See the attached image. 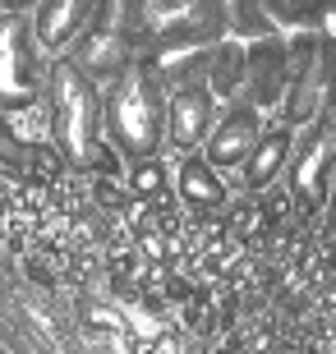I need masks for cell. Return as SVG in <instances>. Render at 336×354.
Masks as SVG:
<instances>
[{
	"instance_id": "obj_1",
	"label": "cell",
	"mask_w": 336,
	"mask_h": 354,
	"mask_svg": "<svg viewBox=\"0 0 336 354\" xmlns=\"http://www.w3.org/2000/svg\"><path fill=\"white\" fill-rule=\"evenodd\" d=\"M254 143H258V124H254V115L249 111H235V115L221 120V129L207 138V166L212 171H240L245 166V157L254 152Z\"/></svg>"
},
{
	"instance_id": "obj_3",
	"label": "cell",
	"mask_w": 336,
	"mask_h": 354,
	"mask_svg": "<svg viewBox=\"0 0 336 354\" xmlns=\"http://www.w3.org/2000/svg\"><path fill=\"white\" fill-rule=\"evenodd\" d=\"M175 189H180L184 207H194V212H217L221 203H226V184H221V175L212 171L203 157H184L180 161Z\"/></svg>"
},
{
	"instance_id": "obj_5",
	"label": "cell",
	"mask_w": 336,
	"mask_h": 354,
	"mask_svg": "<svg viewBox=\"0 0 336 354\" xmlns=\"http://www.w3.org/2000/svg\"><path fill=\"white\" fill-rule=\"evenodd\" d=\"M130 189H134V198H139V203H166V166H161V161H139V166H134L130 171Z\"/></svg>"
},
{
	"instance_id": "obj_2",
	"label": "cell",
	"mask_w": 336,
	"mask_h": 354,
	"mask_svg": "<svg viewBox=\"0 0 336 354\" xmlns=\"http://www.w3.org/2000/svg\"><path fill=\"white\" fill-rule=\"evenodd\" d=\"M212 129V97L203 88H184L170 106V143L175 152H194Z\"/></svg>"
},
{
	"instance_id": "obj_6",
	"label": "cell",
	"mask_w": 336,
	"mask_h": 354,
	"mask_svg": "<svg viewBox=\"0 0 336 354\" xmlns=\"http://www.w3.org/2000/svg\"><path fill=\"white\" fill-rule=\"evenodd\" d=\"M327 225L336 230V189H332V203H327Z\"/></svg>"
},
{
	"instance_id": "obj_4",
	"label": "cell",
	"mask_w": 336,
	"mask_h": 354,
	"mask_svg": "<svg viewBox=\"0 0 336 354\" xmlns=\"http://www.w3.org/2000/svg\"><path fill=\"white\" fill-rule=\"evenodd\" d=\"M285 157H290V133L285 129H267L254 143V152L245 157V189H267L272 180H276V171L285 166Z\"/></svg>"
}]
</instances>
